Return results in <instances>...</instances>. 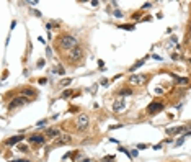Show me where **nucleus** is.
Here are the masks:
<instances>
[{
  "label": "nucleus",
  "mask_w": 191,
  "mask_h": 162,
  "mask_svg": "<svg viewBox=\"0 0 191 162\" xmlns=\"http://www.w3.org/2000/svg\"><path fill=\"white\" fill-rule=\"evenodd\" d=\"M72 141V137L69 134H64V136H59V139H56V146H62V144H69Z\"/></svg>",
  "instance_id": "obj_8"
},
{
  "label": "nucleus",
  "mask_w": 191,
  "mask_h": 162,
  "mask_svg": "<svg viewBox=\"0 0 191 162\" xmlns=\"http://www.w3.org/2000/svg\"><path fill=\"white\" fill-rule=\"evenodd\" d=\"M25 103H26V97L18 95V97H15V98H13L12 102H10L8 110H15V108H20V107H23Z\"/></svg>",
  "instance_id": "obj_4"
},
{
  "label": "nucleus",
  "mask_w": 191,
  "mask_h": 162,
  "mask_svg": "<svg viewBox=\"0 0 191 162\" xmlns=\"http://www.w3.org/2000/svg\"><path fill=\"white\" fill-rule=\"evenodd\" d=\"M29 142H33V144H43V142H44V136H41V134H33V136H29Z\"/></svg>",
  "instance_id": "obj_10"
},
{
  "label": "nucleus",
  "mask_w": 191,
  "mask_h": 162,
  "mask_svg": "<svg viewBox=\"0 0 191 162\" xmlns=\"http://www.w3.org/2000/svg\"><path fill=\"white\" fill-rule=\"evenodd\" d=\"M21 141H23V136L18 134V136H13V137H10V139H7L5 144L7 146H15V144H18V142H21Z\"/></svg>",
  "instance_id": "obj_9"
},
{
  "label": "nucleus",
  "mask_w": 191,
  "mask_h": 162,
  "mask_svg": "<svg viewBox=\"0 0 191 162\" xmlns=\"http://www.w3.org/2000/svg\"><path fill=\"white\" fill-rule=\"evenodd\" d=\"M183 131H185V126H178V128L167 129V133H168V134H178V133H183Z\"/></svg>",
  "instance_id": "obj_11"
},
{
  "label": "nucleus",
  "mask_w": 191,
  "mask_h": 162,
  "mask_svg": "<svg viewBox=\"0 0 191 162\" xmlns=\"http://www.w3.org/2000/svg\"><path fill=\"white\" fill-rule=\"evenodd\" d=\"M82 58H83V51L80 49L79 46H77V48H74L72 51H69V59H70L72 62H75V61H80Z\"/></svg>",
  "instance_id": "obj_6"
},
{
  "label": "nucleus",
  "mask_w": 191,
  "mask_h": 162,
  "mask_svg": "<svg viewBox=\"0 0 191 162\" xmlns=\"http://www.w3.org/2000/svg\"><path fill=\"white\" fill-rule=\"evenodd\" d=\"M72 95H74V92L72 90H64L62 95H61V98H69V97H72Z\"/></svg>",
  "instance_id": "obj_17"
},
{
  "label": "nucleus",
  "mask_w": 191,
  "mask_h": 162,
  "mask_svg": "<svg viewBox=\"0 0 191 162\" xmlns=\"http://www.w3.org/2000/svg\"><path fill=\"white\" fill-rule=\"evenodd\" d=\"M70 82H72V79H66V80H61V83H59V85H69Z\"/></svg>",
  "instance_id": "obj_19"
},
{
  "label": "nucleus",
  "mask_w": 191,
  "mask_h": 162,
  "mask_svg": "<svg viewBox=\"0 0 191 162\" xmlns=\"http://www.w3.org/2000/svg\"><path fill=\"white\" fill-rule=\"evenodd\" d=\"M146 59H147V58H144V59H141V61H137V62H136V64H134V66H132V67H131V71H136L137 67H141V66H142V64L146 62Z\"/></svg>",
  "instance_id": "obj_16"
},
{
  "label": "nucleus",
  "mask_w": 191,
  "mask_h": 162,
  "mask_svg": "<svg viewBox=\"0 0 191 162\" xmlns=\"http://www.w3.org/2000/svg\"><path fill=\"white\" fill-rule=\"evenodd\" d=\"M175 79H176V82H178L180 85H186V83L190 82V80H188L186 77H176V75H175Z\"/></svg>",
  "instance_id": "obj_15"
},
{
  "label": "nucleus",
  "mask_w": 191,
  "mask_h": 162,
  "mask_svg": "<svg viewBox=\"0 0 191 162\" xmlns=\"http://www.w3.org/2000/svg\"><path fill=\"white\" fill-rule=\"evenodd\" d=\"M88 125H90V120H88L87 115H85V113L79 115V118H77V129L83 131V129H87V128H88Z\"/></svg>",
  "instance_id": "obj_3"
},
{
  "label": "nucleus",
  "mask_w": 191,
  "mask_h": 162,
  "mask_svg": "<svg viewBox=\"0 0 191 162\" xmlns=\"http://www.w3.org/2000/svg\"><path fill=\"white\" fill-rule=\"evenodd\" d=\"M128 82L131 85H142V83L147 82V77L146 75H141V74H132V75H129Z\"/></svg>",
  "instance_id": "obj_2"
},
{
  "label": "nucleus",
  "mask_w": 191,
  "mask_h": 162,
  "mask_svg": "<svg viewBox=\"0 0 191 162\" xmlns=\"http://www.w3.org/2000/svg\"><path fill=\"white\" fill-rule=\"evenodd\" d=\"M113 161H114V157H113V156H108V157L103 159V162H113Z\"/></svg>",
  "instance_id": "obj_21"
},
{
  "label": "nucleus",
  "mask_w": 191,
  "mask_h": 162,
  "mask_svg": "<svg viewBox=\"0 0 191 162\" xmlns=\"http://www.w3.org/2000/svg\"><path fill=\"white\" fill-rule=\"evenodd\" d=\"M188 61H190V64H191V59H188Z\"/></svg>",
  "instance_id": "obj_27"
},
{
  "label": "nucleus",
  "mask_w": 191,
  "mask_h": 162,
  "mask_svg": "<svg viewBox=\"0 0 191 162\" xmlns=\"http://www.w3.org/2000/svg\"><path fill=\"white\" fill-rule=\"evenodd\" d=\"M18 149H20V152H28V146L20 144V146H18Z\"/></svg>",
  "instance_id": "obj_18"
},
{
  "label": "nucleus",
  "mask_w": 191,
  "mask_h": 162,
  "mask_svg": "<svg viewBox=\"0 0 191 162\" xmlns=\"http://www.w3.org/2000/svg\"><path fill=\"white\" fill-rule=\"evenodd\" d=\"M142 8H146V10L150 8V4H144V5H142Z\"/></svg>",
  "instance_id": "obj_25"
},
{
  "label": "nucleus",
  "mask_w": 191,
  "mask_h": 162,
  "mask_svg": "<svg viewBox=\"0 0 191 162\" xmlns=\"http://www.w3.org/2000/svg\"><path fill=\"white\" fill-rule=\"evenodd\" d=\"M64 72H66V71H64L62 67H57V74H64Z\"/></svg>",
  "instance_id": "obj_24"
},
{
  "label": "nucleus",
  "mask_w": 191,
  "mask_h": 162,
  "mask_svg": "<svg viewBox=\"0 0 191 162\" xmlns=\"http://www.w3.org/2000/svg\"><path fill=\"white\" fill-rule=\"evenodd\" d=\"M119 28H123V29H134V26L132 25H121Z\"/></svg>",
  "instance_id": "obj_20"
},
{
  "label": "nucleus",
  "mask_w": 191,
  "mask_h": 162,
  "mask_svg": "<svg viewBox=\"0 0 191 162\" xmlns=\"http://www.w3.org/2000/svg\"><path fill=\"white\" fill-rule=\"evenodd\" d=\"M57 44H59V48L64 49V51H72L74 48L79 46L77 44V38L70 36V34H62V36H59Z\"/></svg>",
  "instance_id": "obj_1"
},
{
  "label": "nucleus",
  "mask_w": 191,
  "mask_h": 162,
  "mask_svg": "<svg viewBox=\"0 0 191 162\" xmlns=\"http://www.w3.org/2000/svg\"><path fill=\"white\" fill-rule=\"evenodd\" d=\"M59 134H61L59 129H47V131H46V136L47 137H57Z\"/></svg>",
  "instance_id": "obj_12"
},
{
  "label": "nucleus",
  "mask_w": 191,
  "mask_h": 162,
  "mask_svg": "<svg viewBox=\"0 0 191 162\" xmlns=\"http://www.w3.org/2000/svg\"><path fill=\"white\" fill-rule=\"evenodd\" d=\"M44 125H46V120H43V121H39V123H38V126H39V128H43Z\"/></svg>",
  "instance_id": "obj_23"
},
{
  "label": "nucleus",
  "mask_w": 191,
  "mask_h": 162,
  "mask_svg": "<svg viewBox=\"0 0 191 162\" xmlns=\"http://www.w3.org/2000/svg\"><path fill=\"white\" fill-rule=\"evenodd\" d=\"M131 93H132V90H131V88H121V90L118 92V95H119V97H124V95H131Z\"/></svg>",
  "instance_id": "obj_13"
},
{
  "label": "nucleus",
  "mask_w": 191,
  "mask_h": 162,
  "mask_svg": "<svg viewBox=\"0 0 191 162\" xmlns=\"http://www.w3.org/2000/svg\"><path fill=\"white\" fill-rule=\"evenodd\" d=\"M124 108H126V100L123 97H118L114 100V103H113V112L121 113V112H124Z\"/></svg>",
  "instance_id": "obj_5"
},
{
  "label": "nucleus",
  "mask_w": 191,
  "mask_h": 162,
  "mask_svg": "<svg viewBox=\"0 0 191 162\" xmlns=\"http://www.w3.org/2000/svg\"><path fill=\"white\" fill-rule=\"evenodd\" d=\"M12 162H29V161H26V159H13Z\"/></svg>",
  "instance_id": "obj_22"
},
{
  "label": "nucleus",
  "mask_w": 191,
  "mask_h": 162,
  "mask_svg": "<svg viewBox=\"0 0 191 162\" xmlns=\"http://www.w3.org/2000/svg\"><path fill=\"white\" fill-rule=\"evenodd\" d=\"M36 93H34V90H31V88H26V90H23V97H26V98H31V97H34Z\"/></svg>",
  "instance_id": "obj_14"
},
{
  "label": "nucleus",
  "mask_w": 191,
  "mask_h": 162,
  "mask_svg": "<svg viewBox=\"0 0 191 162\" xmlns=\"http://www.w3.org/2000/svg\"><path fill=\"white\" fill-rule=\"evenodd\" d=\"M163 110V103H160V102H152V103L147 107V113L149 115H155V113L162 112Z\"/></svg>",
  "instance_id": "obj_7"
},
{
  "label": "nucleus",
  "mask_w": 191,
  "mask_h": 162,
  "mask_svg": "<svg viewBox=\"0 0 191 162\" xmlns=\"http://www.w3.org/2000/svg\"><path fill=\"white\" fill-rule=\"evenodd\" d=\"M190 36H191V23H190Z\"/></svg>",
  "instance_id": "obj_26"
}]
</instances>
